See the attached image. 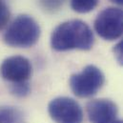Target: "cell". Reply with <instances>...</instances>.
I'll use <instances>...</instances> for the list:
<instances>
[{
	"instance_id": "cell-1",
	"label": "cell",
	"mask_w": 123,
	"mask_h": 123,
	"mask_svg": "<svg viewBox=\"0 0 123 123\" xmlns=\"http://www.w3.org/2000/svg\"><path fill=\"white\" fill-rule=\"evenodd\" d=\"M94 37L91 28L81 20H70L58 25L51 35L52 48L57 52L70 50L89 51Z\"/></svg>"
},
{
	"instance_id": "cell-2",
	"label": "cell",
	"mask_w": 123,
	"mask_h": 123,
	"mask_svg": "<svg viewBox=\"0 0 123 123\" xmlns=\"http://www.w3.org/2000/svg\"><path fill=\"white\" fill-rule=\"evenodd\" d=\"M40 27L30 15H18L8 27L4 34L7 45L17 48H29L39 39Z\"/></svg>"
},
{
	"instance_id": "cell-3",
	"label": "cell",
	"mask_w": 123,
	"mask_h": 123,
	"mask_svg": "<svg viewBox=\"0 0 123 123\" xmlns=\"http://www.w3.org/2000/svg\"><path fill=\"white\" fill-rule=\"evenodd\" d=\"M105 82L103 73L95 66H86L81 73L73 74L70 87L78 97H90L98 92Z\"/></svg>"
},
{
	"instance_id": "cell-4",
	"label": "cell",
	"mask_w": 123,
	"mask_h": 123,
	"mask_svg": "<svg viewBox=\"0 0 123 123\" xmlns=\"http://www.w3.org/2000/svg\"><path fill=\"white\" fill-rule=\"evenodd\" d=\"M94 30L105 40H116L123 34V10L110 7L101 11L94 20Z\"/></svg>"
},
{
	"instance_id": "cell-5",
	"label": "cell",
	"mask_w": 123,
	"mask_h": 123,
	"mask_svg": "<svg viewBox=\"0 0 123 123\" xmlns=\"http://www.w3.org/2000/svg\"><path fill=\"white\" fill-rule=\"evenodd\" d=\"M49 114L55 123H82L83 111L73 98L61 96L53 99L48 106Z\"/></svg>"
},
{
	"instance_id": "cell-6",
	"label": "cell",
	"mask_w": 123,
	"mask_h": 123,
	"mask_svg": "<svg viewBox=\"0 0 123 123\" xmlns=\"http://www.w3.org/2000/svg\"><path fill=\"white\" fill-rule=\"evenodd\" d=\"M1 76L10 82H26L31 77V65L24 56L14 55L5 59L0 67Z\"/></svg>"
},
{
	"instance_id": "cell-7",
	"label": "cell",
	"mask_w": 123,
	"mask_h": 123,
	"mask_svg": "<svg viewBox=\"0 0 123 123\" xmlns=\"http://www.w3.org/2000/svg\"><path fill=\"white\" fill-rule=\"evenodd\" d=\"M91 123H113L117 116V106L110 99H93L86 106Z\"/></svg>"
},
{
	"instance_id": "cell-8",
	"label": "cell",
	"mask_w": 123,
	"mask_h": 123,
	"mask_svg": "<svg viewBox=\"0 0 123 123\" xmlns=\"http://www.w3.org/2000/svg\"><path fill=\"white\" fill-rule=\"evenodd\" d=\"M23 115L20 110L14 107H0V123H21Z\"/></svg>"
},
{
	"instance_id": "cell-9",
	"label": "cell",
	"mask_w": 123,
	"mask_h": 123,
	"mask_svg": "<svg viewBox=\"0 0 123 123\" xmlns=\"http://www.w3.org/2000/svg\"><path fill=\"white\" fill-rule=\"evenodd\" d=\"M72 9L79 13H86L92 11L98 3V0H70Z\"/></svg>"
},
{
	"instance_id": "cell-10",
	"label": "cell",
	"mask_w": 123,
	"mask_h": 123,
	"mask_svg": "<svg viewBox=\"0 0 123 123\" xmlns=\"http://www.w3.org/2000/svg\"><path fill=\"white\" fill-rule=\"evenodd\" d=\"M31 92V87L26 82H19V83H12L11 86V92L18 97H25Z\"/></svg>"
},
{
	"instance_id": "cell-11",
	"label": "cell",
	"mask_w": 123,
	"mask_h": 123,
	"mask_svg": "<svg viewBox=\"0 0 123 123\" xmlns=\"http://www.w3.org/2000/svg\"><path fill=\"white\" fill-rule=\"evenodd\" d=\"M39 3L45 11L49 12H55L60 10L64 0H39Z\"/></svg>"
},
{
	"instance_id": "cell-12",
	"label": "cell",
	"mask_w": 123,
	"mask_h": 123,
	"mask_svg": "<svg viewBox=\"0 0 123 123\" xmlns=\"http://www.w3.org/2000/svg\"><path fill=\"white\" fill-rule=\"evenodd\" d=\"M11 17V12L8 8V6L0 0V31H2L5 26L8 24Z\"/></svg>"
},
{
	"instance_id": "cell-13",
	"label": "cell",
	"mask_w": 123,
	"mask_h": 123,
	"mask_svg": "<svg viewBox=\"0 0 123 123\" xmlns=\"http://www.w3.org/2000/svg\"><path fill=\"white\" fill-rule=\"evenodd\" d=\"M115 57L117 59V63L119 65L123 66V38L117 43L115 45L114 49H113Z\"/></svg>"
},
{
	"instance_id": "cell-14",
	"label": "cell",
	"mask_w": 123,
	"mask_h": 123,
	"mask_svg": "<svg viewBox=\"0 0 123 123\" xmlns=\"http://www.w3.org/2000/svg\"><path fill=\"white\" fill-rule=\"evenodd\" d=\"M111 2L115 3V4H117V5H120V6H123V0H110Z\"/></svg>"
},
{
	"instance_id": "cell-15",
	"label": "cell",
	"mask_w": 123,
	"mask_h": 123,
	"mask_svg": "<svg viewBox=\"0 0 123 123\" xmlns=\"http://www.w3.org/2000/svg\"><path fill=\"white\" fill-rule=\"evenodd\" d=\"M113 123H123V119L122 120H121V119H120V120H115Z\"/></svg>"
}]
</instances>
